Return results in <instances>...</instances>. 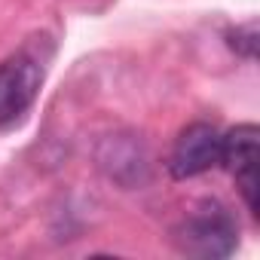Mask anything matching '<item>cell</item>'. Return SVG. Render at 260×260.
Here are the masks:
<instances>
[{"label": "cell", "mask_w": 260, "mask_h": 260, "mask_svg": "<svg viewBox=\"0 0 260 260\" xmlns=\"http://www.w3.org/2000/svg\"><path fill=\"white\" fill-rule=\"evenodd\" d=\"M220 166V132L211 122H193L178 135L172 156H169V172L178 181L205 175L208 169Z\"/></svg>", "instance_id": "4"}, {"label": "cell", "mask_w": 260, "mask_h": 260, "mask_svg": "<svg viewBox=\"0 0 260 260\" xmlns=\"http://www.w3.org/2000/svg\"><path fill=\"white\" fill-rule=\"evenodd\" d=\"M239 242V223L230 217V211L217 202H205L196 208L178 230V245L184 254L193 257H230Z\"/></svg>", "instance_id": "1"}, {"label": "cell", "mask_w": 260, "mask_h": 260, "mask_svg": "<svg viewBox=\"0 0 260 260\" xmlns=\"http://www.w3.org/2000/svg\"><path fill=\"white\" fill-rule=\"evenodd\" d=\"M236 40H233V46H236V52L239 55H245V58H254L257 55V22H248V25H239L236 28V34H233Z\"/></svg>", "instance_id": "5"}, {"label": "cell", "mask_w": 260, "mask_h": 260, "mask_svg": "<svg viewBox=\"0 0 260 260\" xmlns=\"http://www.w3.org/2000/svg\"><path fill=\"white\" fill-rule=\"evenodd\" d=\"M43 68L31 52H16L0 61V125L16 122L37 98Z\"/></svg>", "instance_id": "3"}, {"label": "cell", "mask_w": 260, "mask_h": 260, "mask_svg": "<svg viewBox=\"0 0 260 260\" xmlns=\"http://www.w3.org/2000/svg\"><path fill=\"white\" fill-rule=\"evenodd\" d=\"M257 144H260V128L254 122H242L220 135V166L236 178V187L248 205L251 214H260L257 199Z\"/></svg>", "instance_id": "2"}]
</instances>
